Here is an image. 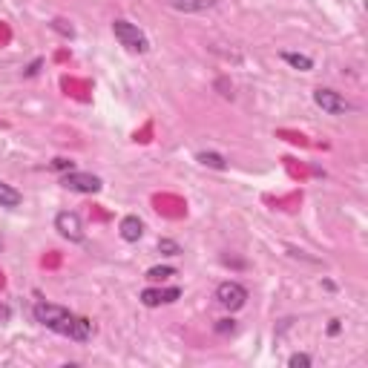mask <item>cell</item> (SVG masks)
I'll use <instances>...</instances> for the list:
<instances>
[{"label":"cell","mask_w":368,"mask_h":368,"mask_svg":"<svg viewBox=\"0 0 368 368\" xmlns=\"http://www.w3.org/2000/svg\"><path fill=\"white\" fill-rule=\"evenodd\" d=\"M35 319L40 326H47L49 331L70 337L75 342H86L93 337V322L86 317H75L72 311H67L63 305H52V302H38L35 305Z\"/></svg>","instance_id":"obj_1"},{"label":"cell","mask_w":368,"mask_h":368,"mask_svg":"<svg viewBox=\"0 0 368 368\" xmlns=\"http://www.w3.org/2000/svg\"><path fill=\"white\" fill-rule=\"evenodd\" d=\"M113 35H115V40L121 43V47H124L127 52H138V55H144V52L150 49L147 35H144L136 24H129V20H113Z\"/></svg>","instance_id":"obj_2"},{"label":"cell","mask_w":368,"mask_h":368,"mask_svg":"<svg viewBox=\"0 0 368 368\" xmlns=\"http://www.w3.org/2000/svg\"><path fill=\"white\" fill-rule=\"evenodd\" d=\"M52 170H67V173H70V170H72V161H67V159H55V161H52Z\"/></svg>","instance_id":"obj_17"},{"label":"cell","mask_w":368,"mask_h":368,"mask_svg":"<svg viewBox=\"0 0 368 368\" xmlns=\"http://www.w3.org/2000/svg\"><path fill=\"white\" fill-rule=\"evenodd\" d=\"M233 328H236L233 319H219V326H216V331H219V334H227V331H233Z\"/></svg>","instance_id":"obj_16"},{"label":"cell","mask_w":368,"mask_h":368,"mask_svg":"<svg viewBox=\"0 0 368 368\" xmlns=\"http://www.w3.org/2000/svg\"><path fill=\"white\" fill-rule=\"evenodd\" d=\"M199 161H202L205 167H213V170H225V167H227V161H225L219 153H199Z\"/></svg>","instance_id":"obj_13"},{"label":"cell","mask_w":368,"mask_h":368,"mask_svg":"<svg viewBox=\"0 0 368 368\" xmlns=\"http://www.w3.org/2000/svg\"><path fill=\"white\" fill-rule=\"evenodd\" d=\"M328 334H339V319H331V326H328Z\"/></svg>","instance_id":"obj_18"},{"label":"cell","mask_w":368,"mask_h":368,"mask_svg":"<svg viewBox=\"0 0 368 368\" xmlns=\"http://www.w3.org/2000/svg\"><path fill=\"white\" fill-rule=\"evenodd\" d=\"M170 276H176V268H170V265H156V268H150L147 271V282H164V279Z\"/></svg>","instance_id":"obj_12"},{"label":"cell","mask_w":368,"mask_h":368,"mask_svg":"<svg viewBox=\"0 0 368 368\" xmlns=\"http://www.w3.org/2000/svg\"><path fill=\"white\" fill-rule=\"evenodd\" d=\"M61 184L72 193H98L104 187L98 176H93V173H78V170H70L67 176L61 179Z\"/></svg>","instance_id":"obj_6"},{"label":"cell","mask_w":368,"mask_h":368,"mask_svg":"<svg viewBox=\"0 0 368 368\" xmlns=\"http://www.w3.org/2000/svg\"><path fill=\"white\" fill-rule=\"evenodd\" d=\"M55 230L70 242H83V225H81V216L70 213V210H61L55 216Z\"/></svg>","instance_id":"obj_5"},{"label":"cell","mask_w":368,"mask_h":368,"mask_svg":"<svg viewBox=\"0 0 368 368\" xmlns=\"http://www.w3.org/2000/svg\"><path fill=\"white\" fill-rule=\"evenodd\" d=\"M314 104L319 106L322 113H328V115H345V113H351L354 106H351V101H345L339 93H334V90H319L314 93Z\"/></svg>","instance_id":"obj_4"},{"label":"cell","mask_w":368,"mask_h":368,"mask_svg":"<svg viewBox=\"0 0 368 368\" xmlns=\"http://www.w3.org/2000/svg\"><path fill=\"white\" fill-rule=\"evenodd\" d=\"M20 202H24V196L6 182H0V207H17Z\"/></svg>","instance_id":"obj_11"},{"label":"cell","mask_w":368,"mask_h":368,"mask_svg":"<svg viewBox=\"0 0 368 368\" xmlns=\"http://www.w3.org/2000/svg\"><path fill=\"white\" fill-rule=\"evenodd\" d=\"M288 365H291V368H311L314 360H311L308 354H291V357H288Z\"/></svg>","instance_id":"obj_15"},{"label":"cell","mask_w":368,"mask_h":368,"mask_svg":"<svg viewBox=\"0 0 368 368\" xmlns=\"http://www.w3.org/2000/svg\"><path fill=\"white\" fill-rule=\"evenodd\" d=\"M282 61L291 63V67L299 70V72H311L314 70V61L308 55H299V52H282Z\"/></svg>","instance_id":"obj_10"},{"label":"cell","mask_w":368,"mask_h":368,"mask_svg":"<svg viewBox=\"0 0 368 368\" xmlns=\"http://www.w3.org/2000/svg\"><path fill=\"white\" fill-rule=\"evenodd\" d=\"M216 299H219V305L227 308V311H239L245 308L248 302V288L233 282V279H227V282H222L219 288H216Z\"/></svg>","instance_id":"obj_3"},{"label":"cell","mask_w":368,"mask_h":368,"mask_svg":"<svg viewBox=\"0 0 368 368\" xmlns=\"http://www.w3.org/2000/svg\"><path fill=\"white\" fill-rule=\"evenodd\" d=\"M179 296H182L179 288H144L141 291V302L147 308H156L161 302H176Z\"/></svg>","instance_id":"obj_7"},{"label":"cell","mask_w":368,"mask_h":368,"mask_svg":"<svg viewBox=\"0 0 368 368\" xmlns=\"http://www.w3.org/2000/svg\"><path fill=\"white\" fill-rule=\"evenodd\" d=\"M118 230H121V239L124 242H138L141 236H144V222L138 219V216H124Z\"/></svg>","instance_id":"obj_8"},{"label":"cell","mask_w":368,"mask_h":368,"mask_svg":"<svg viewBox=\"0 0 368 368\" xmlns=\"http://www.w3.org/2000/svg\"><path fill=\"white\" fill-rule=\"evenodd\" d=\"M213 3H216V0H167V6H170V9L184 12V15L207 12V9H213Z\"/></svg>","instance_id":"obj_9"},{"label":"cell","mask_w":368,"mask_h":368,"mask_svg":"<svg viewBox=\"0 0 368 368\" xmlns=\"http://www.w3.org/2000/svg\"><path fill=\"white\" fill-rule=\"evenodd\" d=\"M159 250H161L164 256H179V253H182V245L173 242V239H159Z\"/></svg>","instance_id":"obj_14"}]
</instances>
